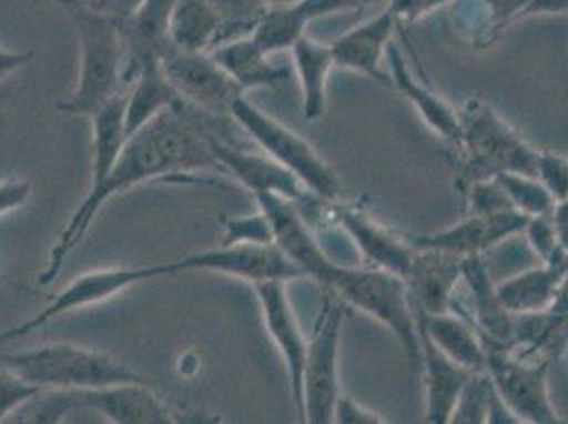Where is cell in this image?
Wrapping results in <instances>:
<instances>
[{
    "label": "cell",
    "mask_w": 568,
    "mask_h": 424,
    "mask_svg": "<svg viewBox=\"0 0 568 424\" xmlns=\"http://www.w3.org/2000/svg\"><path fill=\"white\" fill-rule=\"evenodd\" d=\"M213 137L191 118L185 102L160 113L128 137L118 164L104 185L95 193H88L79 209L72 212L71 221L64 225L49 253L45 270L39 274V284L45 286L55 281L64 261L88 234L95 214L113 195L149 181H172L204 170L225 174L214 155Z\"/></svg>",
    "instance_id": "1"
},
{
    "label": "cell",
    "mask_w": 568,
    "mask_h": 424,
    "mask_svg": "<svg viewBox=\"0 0 568 424\" xmlns=\"http://www.w3.org/2000/svg\"><path fill=\"white\" fill-rule=\"evenodd\" d=\"M72 20L79 34L81 64L79 81L62 113L94 118L113 98L130 90L134 74L130 71V53L123 22L95 11L81 0H55Z\"/></svg>",
    "instance_id": "2"
},
{
    "label": "cell",
    "mask_w": 568,
    "mask_h": 424,
    "mask_svg": "<svg viewBox=\"0 0 568 424\" xmlns=\"http://www.w3.org/2000/svg\"><path fill=\"white\" fill-rule=\"evenodd\" d=\"M81 410L100 414L115 424L181 423V414L146 388L144 382L98 388H43L20 405L7 423H62Z\"/></svg>",
    "instance_id": "3"
},
{
    "label": "cell",
    "mask_w": 568,
    "mask_h": 424,
    "mask_svg": "<svg viewBox=\"0 0 568 424\" xmlns=\"http://www.w3.org/2000/svg\"><path fill=\"white\" fill-rule=\"evenodd\" d=\"M323 289L393 331L409 363L420 365L418 319L402 276L369 265L335 263Z\"/></svg>",
    "instance_id": "4"
},
{
    "label": "cell",
    "mask_w": 568,
    "mask_h": 424,
    "mask_svg": "<svg viewBox=\"0 0 568 424\" xmlns=\"http://www.w3.org/2000/svg\"><path fill=\"white\" fill-rule=\"evenodd\" d=\"M458 113L463 123L458 155L465 185L477 179H493L500 172L537 176L541 151L524 141L484 98L467 100Z\"/></svg>",
    "instance_id": "5"
},
{
    "label": "cell",
    "mask_w": 568,
    "mask_h": 424,
    "mask_svg": "<svg viewBox=\"0 0 568 424\" xmlns=\"http://www.w3.org/2000/svg\"><path fill=\"white\" fill-rule=\"evenodd\" d=\"M0 365L43 388H98L146 382L109 354L74 344H45L22 353H0Z\"/></svg>",
    "instance_id": "6"
},
{
    "label": "cell",
    "mask_w": 568,
    "mask_h": 424,
    "mask_svg": "<svg viewBox=\"0 0 568 424\" xmlns=\"http://www.w3.org/2000/svg\"><path fill=\"white\" fill-rule=\"evenodd\" d=\"M230 115L260 144L265 155L291 170L312 195L325 202H339L342 185L335 170L318 155V151L306 139H302L297 132H293L272 115L263 113L244 94L237 95L232 102Z\"/></svg>",
    "instance_id": "7"
},
{
    "label": "cell",
    "mask_w": 568,
    "mask_h": 424,
    "mask_svg": "<svg viewBox=\"0 0 568 424\" xmlns=\"http://www.w3.org/2000/svg\"><path fill=\"white\" fill-rule=\"evenodd\" d=\"M344 306L335 293L325 291L321 314L314 323L306 349L300 416L310 424H332L339 388V344L344 330Z\"/></svg>",
    "instance_id": "8"
},
{
    "label": "cell",
    "mask_w": 568,
    "mask_h": 424,
    "mask_svg": "<svg viewBox=\"0 0 568 424\" xmlns=\"http://www.w3.org/2000/svg\"><path fill=\"white\" fill-rule=\"evenodd\" d=\"M486 346L484 370L493 380L500 400L507 403L520 423H562L547 391V356L516 353L511 346Z\"/></svg>",
    "instance_id": "9"
},
{
    "label": "cell",
    "mask_w": 568,
    "mask_h": 424,
    "mask_svg": "<svg viewBox=\"0 0 568 424\" xmlns=\"http://www.w3.org/2000/svg\"><path fill=\"white\" fill-rule=\"evenodd\" d=\"M162 276H172L168 263L136 265V267H104V270H94V272L81 274L67 289H62L49 302V306L43 307L41 312H37L32 319H28L26 323L13 327V330L2 331L0 333V346L7 344V342L26 337L28 333L48 325V323L64 316V314H71L74 310H83V307L109 302L111 297H115V295L123 293L125 289H130L134 284L155 281V279H162Z\"/></svg>",
    "instance_id": "10"
},
{
    "label": "cell",
    "mask_w": 568,
    "mask_h": 424,
    "mask_svg": "<svg viewBox=\"0 0 568 424\" xmlns=\"http://www.w3.org/2000/svg\"><path fill=\"white\" fill-rule=\"evenodd\" d=\"M168 265L172 274L204 270L242 279L251 284L265 281L288 283L306 279V274L276 244H219L211 251L193 253L183 260L168 261Z\"/></svg>",
    "instance_id": "11"
},
{
    "label": "cell",
    "mask_w": 568,
    "mask_h": 424,
    "mask_svg": "<svg viewBox=\"0 0 568 424\" xmlns=\"http://www.w3.org/2000/svg\"><path fill=\"white\" fill-rule=\"evenodd\" d=\"M162 69L181 100L202 113H230L232 102L244 94L214 62L211 51H183L170 46L162 53Z\"/></svg>",
    "instance_id": "12"
},
{
    "label": "cell",
    "mask_w": 568,
    "mask_h": 424,
    "mask_svg": "<svg viewBox=\"0 0 568 424\" xmlns=\"http://www.w3.org/2000/svg\"><path fill=\"white\" fill-rule=\"evenodd\" d=\"M255 202L267 214L274 228V242L284 255L306 274V279L316 281L321 286L327 283L337 261L325 253L318 238L312 234L302 209L293 200L276 193H260L255 195Z\"/></svg>",
    "instance_id": "13"
},
{
    "label": "cell",
    "mask_w": 568,
    "mask_h": 424,
    "mask_svg": "<svg viewBox=\"0 0 568 424\" xmlns=\"http://www.w3.org/2000/svg\"><path fill=\"white\" fill-rule=\"evenodd\" d=\"M333 219L355 242L356 251L369 267H378L395 276L407 279L416 249L407 238L384 228L372 214L353 204L333 202Z\"/></svg>",
    "instance_id": "14"
},
{
    "label": "cell",
    "mask_w": 568,
    "mask_h": 424,
    "mask_svg": "<svg viewBox=\"0 0 568 424\" xmlns=\"http://www.w3.org/2000/svg\"><path fill=\"white\" fill-rule=\"evenodd\" d=\"M460 283L467 291V304H456L454 312L471 321L475 330L481 333L486 344L511 346L516 337V314L503 306L497 293V284L490 281L481 255L463 258Z\"/></svg>",
    "instance_id": "15"
},
{
    "label": "cell",
    "mask_w": 568,
    "mask_h": 424,
    "mask_svg": "<svg viewBox=\"0 0 568 424\" xmlns=\"http://www.w3.org/2000/svg\"><path fill=\"white\" fill-rule=\"evenodd\" d=\"M284 284L286 283H281V281H265V283L253 284V289H255V295L260 302L265 331L272 337V342L276 344L278 353L283 354L288 380H291L293 401H295V407L300 410L308 340L300 327V321L288 302Z\"/></svg>",
    "instance_id": "16"
},
{
    "label": "cell",
    "mask_w": 568,
    "mask_h": 424,
    "mask_svg": "<svg viewBox=\"0 0 568 424\" xmlns=\"http://www.w3.org/2000/svg\"><path fill=\"white\" fill-rule=\"evenodd\" d=\"M213 151L225 174H232L237 183H242L253 195L276 193L297 204L312 195L291 170L274 162L270 155L240 151L236 147L219 141L216 137H213Z\"/></svg>",
    "instance_id": "17"
},
{
    "label": "cell",
    "mask_w": 568,
    "mask_h": 424,
    "mask_svg": "<svg viewBox=\"0 0 568 424\" xmlns=\"http://www.w3.org/2000/svg\"><path fill=\"white\" fill-rule=\"evenodd\" d=\"M460 265L463 258L433 249H416L412 270L405 279L414 310L420 314L452 310L454 293L460 286Z\"/></svg>",
    "instance_id": "18"
},
{
    "label": "cell",
    "mask_w": 568,
    "mask_h": 424,
    "mask_svg": "<svg viewBox=\"0 0 568 424\" xmlns=\"http://www.w3.org/2000/svg\"><path fill=\"white\" fill-rule=\"evenodd\" d=\"M397 22L388 9L379 11L365 24L355 26L342 37H337L332 46L335 67L348 71L363 72L382 83H390V77L384 72L386 49L393 43V34Z\"/></svg>",
    "instance_id": "19"
},
{
    "label": "cell",
    "mask_w": 568,
    "mask_h": 424,
    "mask_svg": "<svg viewBox=\"0 0 568 424\" xmlns=\"http://www.w3.org/2000/svg\"><path fill=\"white\" fill-rule=\"evenodd\" d=\"M386 64L390 69V83L402 92L418 111V115L425 119L426 125L444 141L456 147H460L463 141V123H460V113L446 102L444 98L430 92L423 81H418L409 67L405 64L402 51L390 43L386 49Z\"/></svg>",
    "instance_id": "20"
},
{
    "label": "cell",
    "mask_w": 568,
    "mask_h": 424,
    "mask_svg": "<svg viewBox=\"0 0 568 424\" xmlns=\"http://www.w3.org/2000/svg\"><path fill=\"white\" fill-rule=\"evenodd\" d=\"M420 335V367L425 372L426 407L425 423H450L452 410L460 397L471 370L458 365L450 356L442 353L423 331Z\"/></svg>",
    "instance_id": "21"
},
{
    "label": "cell",
    "mask_w": 568,
    "mask_h": 424,
    "mask_svg": "<svg viewBox=\"0 0 568 424\" xmlns=\"http://www.w3.org/2000/svg\"><path fill=\"white\" fill-rule=\"evenodd\" d=\"M568 270V251L560 249L549 261L497 284L498 297L511 314H535L551 306Z\"/></svg>",
    "instance_id": "22"
},
{
    "label": "cell",
    "mask_w": 568,
    "mask_h": 424,
    "mask_svg": "<svg viewBox=\"0 0 568 424\" xmlns=\"http://www.w3.org/2000/svg\"><path fill=\"white\" fill-rule=\"evenodd\" d=\"M183 100L168 81L162 69V55H144L139 72L130 83L125 102V132L132 137L144 123L168 109L179 107Z\"/></svg>",
    "instance_id": "23"
},
{
    "label": "cell",
    "mask_w": 568,
    "mask_h": 424,
    "mask_svg": "<svg viewBox=\"0 0 568 424\" xmlns=\"http://www.w3.org/2000/svg\"><path fill=\"white\" fill-rule=\"evenodd\" d=\"M418 330L428 335V340L448 354L458 365L477 372L484 370L486 363V340L475 330L474 323L463 314L448 310L442 314H420L416 312Z\"/></svg>",
    "instance_id": "24"
},
{
    "label": "cell",
    "mask_w": 568,
    "mask_h": 424,
    "mask_svg": "<svg viewBox=\"0 0 568 424\" xmlns=\"http://www.w3.org/2000/svg\"><path fill=\"white\" fill-rule=\"evenodd\" d=\"M211 55L242 92L255 88H274L288 81V71L274 64L251 34L216 46L211 49Z\"/></svg>",
    "instance_id": "25"
},
{
    "label": "cell",
    "mask_w": 568,
    "mask_h": 424,
    "mask_svg": "<svg viewBox=\"0 0 568 424\" xmlns=\"http://www.w3.org/2000/svg\"><path fill=\"white\" fill-rule=\"evenodd\" d=\"M168 41L183 51H211L223 41V20L209 0H176Z\"/></svg>",
    "instance_id": "26"
},
{
    "label": "cell",
    "mask_w": 568,
    "mask_h": 424,
    "mask_svg": "<svg viewBox=\"0 0 568 424\" xmlns=\"http://www.w3.org/2000/svg\"><path fill=\"white\" fill-rule=\"evenodd\" d=\"M291 55L304 94V118L316 121L327 111V81L335 67L332 46L304 34L291 49Z\"/></svg>",
    "instance_id": "27"
},
{
    "label": "cell",
    "mask_w": 568,
    "mask_h": 424,
    "mask_svg": "<svg viewBox=\"0 0 568 424\" xmlns=\"http://www.w3.org/2000/svg\"><path fill=\"white\" fill-rule=\"evenodd\" d=\"M405 238L414 249L444 251L456 258L481 255L484 251H490L497 246L488 216H479V214H465L456 225H452L444 232Z\"/></svg>",
    "instance_id": "28"
},
{
    "label": "cell",
    "mask_w": 568,
    "mask_h": 424,
    "mask_svg": "<svg viewBox=\"0 0 568 424\" xmlns=\"http://www.w3.org/2000/svg\"><path fill=\"white\" fill-rule=\"evenodd\" d=\"M308 24V18L297 4H270L251 30V37L267 55H274L291 51L306 34Z\"/></svg>",
    "instance_id": "29"
},
{
    "label": "cell",
    "mask_w": 568,
    "mask_h": 424,
    "mask_svg": "<svg viewBox=\"0 0 568 424\" xmlns=\"http://www.w3.org/2000/svg\"><path fill=\"white\" fill-rule=\"evenodd\" d=\"M493 179H497L498 185L507 193L514 209H518L528 219L549 214L556 206L554 195L537 176H526L518 172H500Z\"/></svg>",
    "instance_id": "30"
},
{
    "label": "cell",
    "mask_w": 568,
    "mask_h": 424,
    "mask_svg": "<svg viewBox=\"0 0 568 424\" xmlns=\"http://www.w3.org/2000/svg\"><path fill=\"white\" fill-rule=\"evenodd\" d=\"M495 397V384L486 370H477L467 380L460 397L452 410L450 423L488 424L490 403Z\"/></svg>",
    "instance_id": "31"
},
{
    "label": "cell",
    "mask_w": 568,
    "mask_h": 424,
    "mask_svg": "<svg viewBox=\"0 0 568 424\" xmlns=\"http://www.w3.org/2000/svg\"><path fill=\"white\" fill-rule=\"evenodd\" d=\"M209 2L219 11V16L223 20V41L221 43L251 34L261 13L272 4L270 0H209Z\"/></svg>",
    "instance_id": "32"
},
{
    "label": "cell",
    "mask_w": 568,
    "mask_h": 424,
    "mask_svg": "<svg viewBox=\"0 0 568 424\" xmlns=\"http://www.w3.org/2000/svg\"><path fill=\"white\" fill-rule=\"evenodd\" d=\"M223 246L232 244H276L274 242V228L265 212L257 211L253 214H237L223 219Z\"/></svg>",
    "instance_id": "33"
},
{
    "label": "cell",
    "mask_w": 568,
    "mask_h": 424,
    "mask_svg": "<svg viewBox=\"0 0 568 424\" xmlns=\"http://www.w3.org/2000/svg\"><path fill=\"white\" fill-rule=\"evenodd\" d=\"M530 0H475L479 9V34L486 39L497 37L507 26L520 22L521 11Z\"/></svg>",
    "instance_id": "34"
},
{
    "label": "cell",
    "mask_w": 568,
    "mask_h": 424,
    "mask_svg": "<svg viewBox=\"0 0 568 424\" xmlns=\"http://www.w3.org/2000/svg\"><path fill=\"white\" fill-rule=\"evenodd\" d=\"M507 209H514V204L498 185L497 179H477L467 183V214L488 216Z\"/></svg>",
    "instance_id": "35"
},
{
    "label": "cell",
    "mask_w": 568,
    "mask_h": 424,
    "mask_svg": "<svg viewBox=\"0 0 568 424\" xmlns=\"http://www.w3.org/2000/svg\"><path fill=\"white\" fill-rule=\"evenodd\" d=\"M41 388L26 382L11 370L0 365V423H7L11 414L24 405L26 401L32 400Z\"/></svg>",
    "instance_id": "36"
},
{
    "label": "cell",
    "mask_w": 568,
    "mask_h": 424,
    "mask_svg": "<svg viewBox=\"0 0 568 424\" xmlns=\"http://www.w3.org/2000/svg\"><path fill=\"white\" fill-rule=\"evenodd\" d=\"M524 234L528 238L530 249L537 253V258L541 261H549L562 246L556 236V228L551 221V212L541 214V216H532L524 230Z\"/></svg>",
    "instance_id": "37"
},
{
    "label": "cell",
    "mask_w": 568,
    "mask_h": 424,
    "mask_svg": "<svg viewBox=\"0 0 568 424\" xmlns=\"http://www.w3.org/2000/svg\"><path fill=\"white\" fill-rule=\"evenodd\" d=\"M537 179L549 189L556 202L565 200L568 195V158L541 151Z\"/></svg>",
    "instance_id": "38"
},
{
    "label": "cell",
    "mask_w": 568,
    "mask_h": 424,
    "mask_svg": "<svg viewBox=\"0 0 568 424\" xmlns=\"http://www.w3.org/2000/svg\"><path fill=\"white\" fill-rule=\"evenodd\" d=\"M454 0H388L386 9L393 13L397 28L416 24L437 9L450 7Z\"/></svg>",
    "instance_id": "39"
},
{
    "label": "cell",
    "mask_w": 568,
    "mask_h": 424,
    "mask_svg": "<svg viewBox=\"0 0 568 424\" xmlns=\"http://www.w3.org/2000/svg\"><path fill=\"white\" fill-rule=\"evenodd\" d=\"M382 2H388V0H302V2H297V7L308 18V22H312V20L327 18L333 13L369 9V7H376Z\"/></svg>",
    "instance_id": "40"
},
{
    "label": "cell",
    "mask_w": 568,
    "mask_h": 424,
    "mask_svg": "<svg viewBox=\"0 0 568 424\" xmlns=\"http://www.w3.org/2000/svg\"><path fill=\"white\" fill-rule=\"evenodd\" d=\"M333 423L339 424H384L388 423L386 418H382L376 412H372L369 407L361 405L358 401L346 395H339V400L335 403V412H333Z\"/></svg>",
    "instance_id": "41"
},
{
    "label": "cell",
    "mask_w": 568,
    "mask_h": 424,
    "mask_svg": "<svg viewBox=\"0 0 568 424\" xmlns=\"http://www.w3.org/2000/svg\"><path fill=\"white\" fill-rule=\"evenodd\" d=\"M32 185L24 179H4L0 181V216L22 209L30 200Z\"/></svg>",
    "instance_id": "42"
},
{
    "label": "cell",
    "mask_w": 568,
    "mask_h": 424,
    "mask_svg": "<svg viewBox=\"0 0 568 424\" xmlns=\"http://www.w3.org/2000/svg\"><path fill=\"white\" fill-rule=\"evenodd\" d=\"M88 7H92L95 11H102L111 18H115L119 22H130L134 18V13L139 11L142 0H81Z\"/></svg>",
    "instance_id": "43"
},
{
    "label": "cell",
    "mask_w": 568,
    "mask_h": 424,
    "mask_svg": "<svg viewBox=\"0 0 568 424\" xmlns=\"http://www.w3.org/2000/svg\"><path fill=\"white\" fill-rule=\"evenodd\" d=\"M549 321L556 325V330L565 331L568 327V270L567 274L562 276V283L556 291V297L551 302V306L545 310Z\"/></svg>",
    "instance_id": "44"
},
{
    "label": "cell",
    "mask_w": 568,
    "mask_h": 424,
    "mask_svg": "<svg viewBox=\"0 0 568 424\" xmlns=\"http://www.w3.org/2000/svg\"><path fill=\"white\" fill-rule=\"evenodd\" d=\"M568 13V0H530L521 11L520 20L541 18V16H562Z\"/></svg>",
    "instance_id": "45"
},
{
    "label": "cell",
    "mask_w": 568,
    "mask_h": 424,
    "mask_svg": "<svg viewBox=\"0 0 568 424\" xmlns=\"http://www.w3.org/2000/svg\"><path fill=\"white\" fill-rule=\"evenodd\" d=\"M32 58H34L32 51H11V49L0 48V81L20 71Z\"/></svg>",
    "instance_id": "46"
},
{
    "label": "cell",
    "mask_w": 568,
    "mask_h": 424,
    "mask_svg": "<svg viewBox=\"0 0 568 424\" xmlns=\"http://www.w3.org/2000/svg\"><path fill=\"white\" fill-rule=\"evenodd\" d=\"M551 221H554L556 236H558L560 246L568 251V195L565 200L556 202V206L551 211Z\"/></svg>",
    "instance_id": "47"
},
{
    "label": "cell",
    "mask_w": 568,
    "mask_h": 424,
    "mask_svg": "<svg viewBox=\"0 0 568 424\" xmlns=\"http://www.w3.org/2000/svg\"><path fill=\"white\" fill-rule=\"evenodd\" d=\"M272 4H297V2H302V0H270Z\"/></svg>",
    "instance_id": "48"
}]
</instances>
